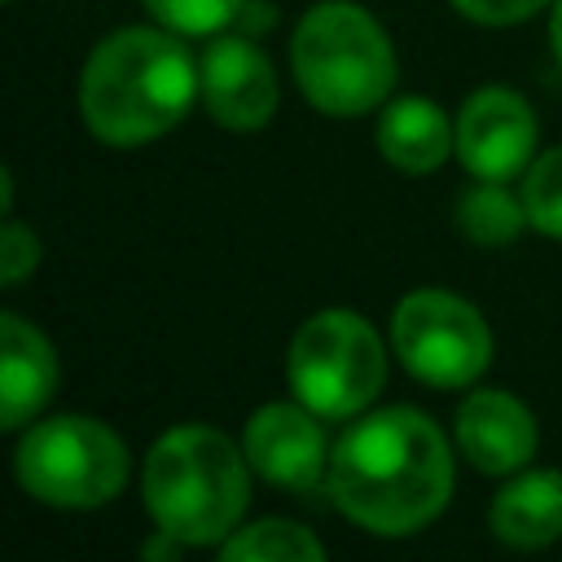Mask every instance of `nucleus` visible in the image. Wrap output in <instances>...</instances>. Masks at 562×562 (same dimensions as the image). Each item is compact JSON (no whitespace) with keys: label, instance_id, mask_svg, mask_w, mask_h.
Segmentation results:
<instances>
[{"label":"nucleus","instance_id":"nucleus-15","mask_svg":"<svg viewBox=\"0 0 562 562\" xmlns=\"http://www.w3.org/2000/svg\"><path fill=\"white\" fill-rule=\"evenodd\" d=\"M457 224L470 241L479 246H505L522 233L527 220V206H522V193L514 198L505 189V180H479L470 193H461L457 202Z\"/></svg>","mask_w":562,"mask_h":562},{"label":"nucleus","instance_id":"nucleus-4","mask_svg":"<svg viewBox=\"0 0 562 562\" xmlns=\"http://www.w3.org/2000/svg\"><path fill=\"white\" fill-rule=\"evenodd\" d=\"M290 66L303 97L334 119L369 114L395 83V48L382 22L351 0H321L299 18Z\"/></svg>","mask_w":562,"mask_h":562},{"label":"nucleus","instance_id":"nucleus-21","mask_svg":"<svg viewBox=\"0 0 562 562\" xmlns=\"http://www.w3.org/2000/svg\"><path fill=\"white\" fill-rule=\"evenodd\" d=\"M549 44H553V57L562 61V0H553V13H549Z\"/></svg>","mask_w":562,"mask_h":562},{"label":"nucleus","instance_id":"nucleus-10","mask_svg":"<svg viewBox=\"0 0 562 562\" xmlns=\"http://www.w3.org/2000/svg\"><path fill=\"white\" fill-rule=\"evenodd\" d=\"M198 88L220 127L255 132L277 114V70L250 35H215L198 57Z\"/></svg>","mask_w":562,"mask_h":562},{"label":"nucleus","instance_id":"nucleus-6","mask_svg":"<svg viewBox=\"0 0 562 562\" xmlns=\"http://www.w3.org/2000/svg\"><path fill=\"white\" fill-rule=\"evenodd\" d=\"M285 378L294 400H303L312 413L329 422L360 417L386 382V347L360 312L325 307L299 325L285 356Z\"/></svg>","mask_w":562,"mask_h":562},{"label":"nucleus","instance_id":"nucleus-16","mask_svg":"<svg viewBox=\"0 0 562 562\" xmlns=\"http://www.w3.org/2000/svg\"><path fill=\"white\" fill-rule=\"evenodd\" d=\"M220 553L228 562H321L325 544L303 527V522H285V518H263L250 527H237Z\"/></svg>","mask_w":562,"mask_h":562},{"label":"nucleus","instance_id":"nucleus-3","mask_svg":"<svg viewBox=\"0 0 562 562\" xmlns=\"http://www.w3.org/2000/svg\"><path fill=\"white\" fill-rule=\"evenodd\" d=\"M246 448L215 426H171L145 457V509L184 544H224L250 501Z\"/></svg>","mask_w":562,"mask_h":562},{"label":"nucleus","instance_id":"nucleus-13","mask_svg":"<svg viewBox=\"0 0 562 562\" xmlns=\"http://www.w3.org/2000/svg\"><path fill=\"white\" fill-rule=\"evenodd\" d=\"M452 145H457V132L430 97H400L378 119V149L404 176L435 171L452 154Z\"/></svg>","mask_w":562,"mask_h":562},{"label":"nucleus","instance_id":"nucleus-11","mask_svg":"<svg viewBox=\"0 0 562 562\" xmlns=\"http://www.w3.org/2000/svg\"><path fill=\"white\" fill-rule=\"evenodd\" d=\"M457 443L483 474H514L536 452V417L531 408L496 386L470 391L457 408Z\"/></svg>","mask_w":562,"mask_h":562},{"label":"nucleus","instance_id":"nucleus-2","mask_svg":"<svg viewBox=\"0 0 562 562\" xmlns=\"http://www.w3.org/2000/svg\"><path fill=\"white\" fill-rule=\"evenodd\" d=\"M198 92V61L176 31L123 26L92 48L79 79V110L97 140L132 149L167 136Z\"/></svg>","mask_w":562,"mask_h":562},{"label":"nucleus","instance_id":"nucleus-17","mask_svg":"<svg viewBox=\"0 0 562 562\" xmlns=\"http://www.w3.org/2000/svg\"><path fill=\"white\" fill-rule=\"evenodd\" d=\"M522 206L531 228H540L544 237H562V145L531 158L522 176Z\"/></svg>","mask_w":562,"mask_h":562},{"label":"nucleus","instance_id":"nucleus-9","mask_svg":"<svg viewBox=\"0 0 562 562\" xmlns=\"http://www.w3.org/2000/svg\"><path fill=\"white\" fill-rule=\"evenodd\" d=\"M536 114L514 88H479L457 114V158L474 180H514L531 167Z\"/></svg>","mask_w":562,"mask_h":562},{"label":"nucleus","instance_id":"nucleus-8","mask_svg":"<svg viewBox=\"0 0 562 562\" xmlns=\"http://www.w3.org/2000/svg\"><path fill=\"white\" fill-rule=\"evenodd\" d=\"M246 461L277 487L294 496H312L329 487V457L334 448L325 443L321 413H312L303 400L299 404H263L246 422Z\"/></svg>","mask_w":562,"mask_h":562},{"label":"nucleus","instance_id":"nucleus-19","mask_svg":"<svg viewBox=\"0 0 562 562\" xmlns=\"http://www.w3.org/2000/svg\"><path fill=\"white\" fill-rule=\"evenodd\" d=\"M35 263H40V237L26 224L9 220L0 228V277H4V285H18Z\"/></svg>","mask_w":562,"mask_h":562},{"label":"nucleus","instance_id":"nucleus-20","mask_svg":"<svg viewBox=\"0 0 562 562\" xmlns=\"http://www.w3.org/2000/svg\"><path fill=\"white\" fill-rule=\"evenodd\" d=\"M544 0H452L457 13H465L470 22H483V26H514L522 18H531Z\"/></svg>","mask_w":562,"mask_h":562},{"label":"nucleus","instance_id":"nucleus-1","mask_svg":"<svg viewBox=\"0 0 562 562\" xmlns=\"http://www.w3.org/2000/svg\"><path fill=\"white\" fill-rule=\"evenodd\" d=\"M329 496L373 536H413L435 522L452 496V448L443 430L408 404L364 413L334 443Z\"/></svg>","mask_w":562,"mask_h":562},{"label":"nucleus","instance_id":"nucleus-12","mask_svg":"<svg viewBox=\"0 0 562 562\" xmlns=\"http://www.w3.org/2000/svg\"><path fill=\"white\" fill-rule=\"evenodd\" d=\"M57 391L53 342L18 312L0 316V426L22 430Z\"/></svg>","mask_w":562,"mask_h":562},{"label":"nucleus","instance_id":"nucleus-18","mask_svg":"<svg viewBox=\"0 0 562 562\" xmlns=\"http://www.w3.org/2000/svg\"><path fill=\"white\" fill-rule=\"evenodd\" d=\"M149 13L176 35H220L246 0H145Z\"/></svg>","mask_w":562,"mask_h":562},{"label":"nucleus","instance_id":"nucleus-14","mask_svg":"<svg viewBox=\"0 0 562 562\" xmlns=\"http://www.w3.org/2000/svg\"><path fill=\"white\" fill-rule=\"evenodd\" d=\"M496 540L514 549H544L562 536V470H527L509 479L487 514Z\"/></svg>","mask_w":562,"mask_h":562},{"label":"nucleus","instance_id":"nucleus-7","mask_svg":"<svg viewBox=\"0 0 562 562\" xmlns=\"http://www.w3.org/2000/svg\"><path fill=\"white\" fill-rule=\"evenodd\" d=\"M391 342L413 378L435 391L470 386L492 364V329L474 303L448 290H413L391 316Z\"/></svg>","mask_w":562,"mask_h":562},{"label":"nucleus","instance_id":"nucleus-5","mask_svg":"<svg viewBox=\"0 0 562 562\" xmlns=\"http://www.w3.org/2000/svg\"><path fill=\"white\" fill-rule=\"evenodd\" d=\"M123 439L83 413H57L35 422L13 457V474L26 496L57 509H92L123 492L127 483Z\"/></svg>","mask_w":562,"mask_h":562}]
</instances>
